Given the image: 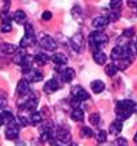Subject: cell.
<instances>
[{
	"instance_id": "obj_1",
	"label": "cell",
	"mask_w": 137,
	"mask_h": 146,
	"mask_svg": "<svg viewBox=\"0 0 137 146\" xmlns=\"http://www.w3.org/2000/svg\"><path fill=\"white\" fill-rule=\"evenodd\" d=\"M134 105L136 102H133L132 100H122L117 104V116L119 120H126L132 116V113L134 112Z\"/></svg>"
},
{
	"instance_id": "obj_2",
	"label": "cell",
	"mask_w": 137,
	"mask_h": 146,
	"mask_svg": "<svg viewBox=\"0 0 137 146\" xmlns=\"http://www.w3.org/2000/svg\"><path fill=\"white\" fill-rule=\"evenodd\" d=\"M107 44H108V37L102 30H95L89 34V46L92 48V51L100 49Z\"/></svg>"
},
{
	"instance_id": "obj_3",
	"label": "cell",
	"mask_w": 137,
	"mask_h": 146,
	"mask_svg": "<svg viewBox=\"0 0 137 146\" xmlns=\"http://www.w3.org/2000/svg\"><path fill=\"white\" fill-rule=\"evenodd\" d=\"M40 46L43 48V49H45L48 52H53L56 49V41L53 40L51 36H48V34H43L41 37H40Z\"/></svg>"
},
{
	"instance_id": "obj_4",
	"label": "cell",
	"mask_w": 137,
	"mask_h": 146,
	"mask_svg": "<svg viewBox=\"0 0 137 146\" xmlns=\"http://www.w3.org/2000/svg\"><path fill=\"white\" fill-rule=\"evenodd\" d=\"M4 135H6V138L8 141H17L18 139V137H19V126H18L15 121L10 123V124H7Z\"/></svg>"
},
{
	"instance_id": "obj_5",
	"label": "cell",
	"mask_w": 137,
	"mask_h": 146,
	"mask_svg": "<svg viewBox=\"0 0 137 146\" xmlns=\"http://www.w3.org/2000/svg\"><path fill=\"white\" fill-rule=\"evenodd\" d=\"M72 97L74 98V100L82 102V101H85V100L89 98V93L85 92V89L84 88H81V86H74V88L72 89Z\"/></svg>"
},
{
	"instance_id": "obj_6",
	"label": "cell",
	"mask_w": 137,
	"mask_h": 146,
	"mask_svg": "<svg viewBox=\"0 0 137 146\" xmlns=\"http://www.w3.org/2000/svg\"><path fill=\"white\" fill-rule=\"evenodd\" d=\"M70 45L76 52H82L84 48V37L81 33H76L72 38H70Z\"/></svg>"
},
{
	"instance_id": "obj_7",
	"label": "cell",
	"mask_w": 137,
	"mask_h": 146,
	"mask_svg": "<svg viewBox=\"0 0 137 146\" xmlns=\"http://www.w3.org/2000/svg\"><path fill=\"white\" fill-rule=\"evenodd\" d=\"M128 55H130L129 51H128V46H115V48H112V51H111V59H112L114 62H117V60L128 56Z\"/></svg>"
},
{
	"instance_id": "obj_8",
	"label": "cell",
	"mask_w": 137,
	"mask_h": 146,
	"mask_svg": "<svg viewBox=\"0 0 137 146\" xmlns=\"http://www.w3.org/2000/svg\"><path fill=\"white\" fill-rule=\"evenodd\" d=\"M25 79H27L29 82H40V81H43V74L39 70L30 68L25 72Z\"/></svg>"
},
{
	"instance_id": "obj_9",
	"label": "cell",
	"mask_w": 137,
	"mask_h": 146,
	"mask_svg": "<svg viewBox=\"0 0 137 146\" xmlns=\"http://www.w3.org/2000/svg\"><path fill=\"white\" fill-rule=\"evenodd\" d=\"M56 138L58 141L63 142V143H69L70 139H72V135H70V131L65 127H59L56 128Z\"/></svg>"
},
{
	"instance_id": "obj_10",
	"label": "cell",
	"mask_w": 137,
	"mask_h": 146,
	"mask_svg": "<svg viewBox=\"0 0 137 146\" xmlns=\"http://www.w3.org/2000/svg\"><path fill=\"white\" fill-rule=\"evenodd\" d=\"M108 23H110L108 17H103V15L95 18L93 22H92V25H93V27H95L96 30H103V29H106V27L108 26Z\"/></svg>"
},
{
	"instance_id": "obj_11",
	"label": "cell",
	"mask_w": 137,
	"mask_h": 146,
	"mask_svg": "<svg viewBox=\"0 0 137 146\" xmlns=\"http://www.w3.org/2000/svg\"><path fill=\"white\" fill-rule=\"evenodd\" d=\"M17 93L19 96H23V97L30 93V83H29L27 79H22V81L18 82V85H17Z\"/></svg>"
},
{
	"instance_id": "obj_12",
	"label": "cell",
	"mask_w": 137,
	"mask_h": 146,
	"mask_svg": "<svg viewBox=\"0 0 137 146\" xmlns=\"http://www.w3.org/2000/svg\"><path fill=\"white\" fill-rule=\"evenodd\" d=\"M59 89H60V83L56 79H49L44 85V92H45L47 94H52L55 92H58Z\"/></svg>"
},
{
	"instance_id": "obj_13",
	"label": "cell",
	"mask_w": 137,
	"mask_h": 146,
	"mask_svg": "<svg viewBox=\"0 0 137 146\" xmlns=\"http://www.w3.org/2000/svg\"><path fill=\"white\" fill-rule=\"evenodd\" d=\"M13 121H15V117H14V115L11 112H8V111H0V123H1V126L3 124H10Z\"/></svg>"
},
{
	"instance_id": "obj_14",
	"label": "cell",
	"mask_w": 137,
	"mask_h": 146,
	"mask_svg": "<svg viewBox=\"0 0 137 146\" xmlns=\"http://www.w3.org/2000/svg\"><path fill=\"white\" fill-rule=\"evenodd\" d=\"M60 76H62V81L63 82L69 83L76 78V71L73 70V68H65V70L60 72Z\"/></svg>"
},
{
	"instance_id": "obj_15",
	"label": "cell",
	"mask_w": 137,
	"mask_h": 146,
	"mask_svg": "<svg viewBox=\"0 0 137 146\" xmlns=\"http://www.w3.org/2000/svg\"><path fill=\"white\" fill-rule=\"evenodd\" d=\"M93 60L96 64L103 66L107 62V56H106L104 52H102V49H96V51H93Z\"/></svg>"
},
{
	"instance_id": "obj_16",
	"label": "cell",
	"mask_w": 137,
	"mask_h": 146,
	"mask_svg": "<svg viewBox=\"0 0 137 146\" xmlns=\"http://www.w3.org/2000/svg\"><path fill=\"white\" fill-rule=\"evenodd\" d=\"M132 55H128V56L122 57V59H119V60H117L115 62V64H117V67L119 68V70H126L129 66L132 64Z\"/></svg>"
},
{
	"instance_id": "obj_17",
	"label": "cell",
	"mask_w": 137,
	"mask_h": 146,
	"mask_svg": "<svg viewBox=\"0 0 137 146\" xmlns=\"http://www.w3.org/2000/svg\"><path fill=\"white\" fill-rule=\"evenodd\" d=\"M13 19L18 23V25H25L26 23V14H25V11H22V10H18V11H15V13L13 14Z\"/></svg>"
},
{
	"instance_id": "obj_18",
	"label": "cell",
	"mask_w": 137,
	"mask_h": 146,
	"mask_svg": "<svg viewBox=\"0 0 137 146\" xmlns=\"http://www.w3.org/2000/svg\"><path fill=\"white\" fill-rule=\"evenodd\" d=\"M0 51L6 55H14L15 52L18 51V48L15 46L14 44H8V42H4V44L0 45Z\"/></svg>"
},
{
	"instance_id": "obj_19",
	"label": "cell",
	"mask_w": 137,
	"mask_h": 146,
	"mask_svg": "<svg viewBox=\"0 0 137 146\" xmlns=\"http://www.w3.org/2000/svg\"><path fill=\"white\" fill-rule=\"evenodd\" d=\"M106 85L103 81H99V79H96V81H92L91 83V89L93 93H96V94H99V93H102L103 90H104Z\"/></svg>"
},
{
	"instance_id": "obj_20",
	"label": "cell",
	"mask_w": 137,
	"mask_h": 146,
	"mask_svg": "<svg viewBox=\"0 0 137 146\" xmlns=\"http://www.w3.org/2000/svg\"><path fill=\"white\" fill-rule=\"evenodd\" d=\"M67 56H66L65 53H55L52 56V62L56 66H66L67 64Z\"/></svg>"
},
{
	"instance_id": "obj_21",
	"label": "cell",
	"mask_w": 137,
	"mask_h": 146,
	"mask_svg": "<svg viewBox=\"0 0 137 146\" xmlns=\"http://www.w3.org/2000/svg\"><path fill=\"white\" fill-rule=\"evenodd\" d=\"M25 56H26V52H25V48H22V49H18V51L14 53V57H13V62L15 64H22V62H23V59H25Z\"/></svg>"
},
{
	"instance_id": "obj_22",
	"label": "cell",
	"mask_w": 137,
	"mask_h": 146,
	"mask_svg": "<svg viewBox=\"0 0 137 146\" xmlns=\"http://www.w3.org/2000/svg\"><path fill=\"white\" fill-rule=\"evenodd\" d=\"M36 42V38H34V36H29V34H25L23 36V38L21 40V48H27V46H30V45H33Z\"/></svg>"
},
{
	"instance_id": "obj_23",
	"label": "cell",
	"mask_w": 137,
	"mask_h": 146,
	"mask_svg": "<svg viewBox=\"0 0 137 146\" xmlns=\"http://www.w3.org/2000/svg\"><path fill=\"white\" fill-rule=\"evenodd\" d=\"M70 117H72L74 121H82L84 120V111L80 108H74L70 113Z\"/></svg>"
},
{
	"instance_id": "obj_24",
	"label": "cell",
	"mask_w": 137,
	"mask_h": 146,
	"mask_svg": "<svg viewBox=\"0 0 137 146\" xmlns=\"http://www.w3.org/2000/svg\"><path fill=\"white\" fill-rule=\"evenodd\" d=\"M122 131V120H115L114 123H111L110 126V133L112 134V135H118V134Z\"/></svg>"
},
{
	"instance_id": "obj_25",
	"label": "cell",
	"mask_w": 137,
	"mask_h": 146,
	"mask_svg": "<svg viewBox=\"0 0 137 146\" xmlns=\"http://www.w3.org/2000/svg\"><path fill=\"white\" fill-rule=\"evenodd\" d=\"M49 62V57L47 56L45 53H37L36 56H34V63L39 64V66H44Z\"/></svg>"
},
{
	"instance_id": "obj_26",
	"label": "cell",
	"mask_w": 137,
	"mask_h": 146,
	"mask_svg": "<svg viewBox=\"0 0 137 146\" xmlns=\"http://www.w3.org/2000/svg\"><path fill=\"white\" fill-rule=\"evenodd\" d=\"M43 121V116L40 112H36V111H33L32 113H30V124H40Z\"/></svg>"
},
{
	"instance_id": "obj_27",
	"label": "cell",
	"mask_w": 137,
	"mask_h": 146,
	"mask_svg": "<svg viewBox=\"0 0 137 146\" xmlns=\"http://www.w3.org/2000/svg\"><path fill=\"white\" fill-rule=\"evenodd\" d=\"M118 70H119V68L117 67V64L111 63V64H108V66H106V70L104 71H106V74H107L108 76H114L118 72Z\"/></svg>"
},
{
	"instance_id": "obj_28",
	"label": "cell",
	"mask_w": 137,
	"mask_h": 146,
	"mask_svg": "<svg viewBox=\"0 0 137 146\" xmlns=\"http://www.w3.org/2000/svg\"><path fill=\"white\" fill-rule=\"evenodd\" d=\"M0 30L3 33H10L13 30V25H11V21H1V26H0Z\"/></svg>"
},
{
	"instance_id": "obj_29",
	"label": "cell",
	"mask_w": 137,
	"mask_h": 146,
	"mask_svg": "<svg viewBox=\"0 0 137 146\" xmlns=\"http://www.w3.org/2000/svg\"><path fill=\"white\" fill-rule=\"evenodd\" d=\"M72 15L76 21H82V17H81V15H82V11H81V8H80L78 6H76L72 10Z\"/></svg>"
},
{
	"instance_id": "obj_30",
	"label": "cell",
	"mask_w": 137,
	"mask_h": 146,
	"mask_svg": "<svg viewBox=\"0 0 137 146\" xmlns=\"http://www.w3.org/2000/svg\"><path fill=\"white\" fill-rule=\"evenodd\" d=\"M18 119H19L21 126H23V127H26V126H29V124H30V117H27L23 112H21V113H19Z\"/></svg>"
},
{
	"instance_id": "obj_31",
	"label": "cell",
	"mask_w": 137,
	"mask_h": 146,
	"mask_svg": "<svg viewBox=\"0 0 137 146\" xmlns=\"http://www.w3.org/2000/svg\"><path fill=\"white\" fill-rule=\"evenodd\" d=\"M96 139H98L99 143H104L106 141H107V133H106L104 130H100V131L96 134Z\"/></svg>"
},
{
	"instance_id": "obj_32",
	"label": "cell",
	"mask_w": 137,
	"mask_h": 146,
	"mask_svg": "<svg viewBox=\"0 0 137 146\" xmlns=\"http://www.w3.org/2000/svg\"><path fill=\"white\" fill-rule=\"evenodd\" d=\"M89 121H91V124H93V126H99L100 124V115L98 112L92 113L91 117H89Z\"/></svg>"
},
{
	"instance_id": "obj_33",
	"label": "cell",
	"mask_w": 137,
	"mask_h": 146,
	"mask_svg": "<svg viewBox=\"0 0 137 146\" xmlns=\"http://www.w3.org/2000/svg\"><path fill=\"white\" fill-rule=\"evenodd\" d=\"M134 34H136V29L134 27H128V29L124 30V37L126 38H133Z\"/></svg>"
},
{
	"instance_id": "obj_34",
	"label": "cell",
	"mask_w": 137,
	"mask_h": 146,
	"mask_svg": "<svg viewBox=\"0 0 137 146\" xmlns=\"http://www.w3.org/2000/svg\"><path fill=\"white\" fill-rule=\"evenodd\" d=\"M81 134L84 135L85 138H92L93 137V131L91 127H82L81 128Z\"/></svg>"
},
{
	"instance_id": "obj_35",
	"label": "cell",
	"mask_w": 137,
	"mask_h": 146,
	"mask_svg": "<svg viewBox=\"0 0 137 146\" xmlns=\"http://www.w3.org/2000/svg\"><path fill=\"white\" fill-rule=\"evenodd\" d=\"M122 6V0H110V7L112 10H119Z\"/></svg>"
},
{
	"instance_id": "obj_36",
	"label": "cell",
	"mask_w": 137,
	"mask_h": 146,
	"mask_svg": "<svg viewBox=\"0 0 137 146\" xmlns=\"http://www.w3.org/2000/svg\"><path fill=\"white\" fill-rule=\"evenodd\" d=\"M119 18H121V14L118 13V10H112V13H111L110 17H108L110 22H115V21H118Z\"/></svg>"
},
{
	"instance_id": "obj_37",
	"label": "cell",
	"mask_w": 137,
	"mask_h": 146,
	"mask_svg": "<svg viewBox=\"0 0 137 146\" xmlns=\"http://www.w3.org/2000/svg\"><path fill=\"white\" fill-rule=\"evenodd\" d=\"M25 34H29V36H34V29L30 23H26L25 25Z\"/></svg>"
},
{
	"instance_id": "obj_38",
	"label": "cell",
	"mask_w": 137,
	"mask_h": 146,
	"mask_svg": "<svg viewBox=\"0 0 137 146\" xmlns=\"http://www.w3.org/2000/svg\"><path fill=\"white\" fill-rule=\"evenodd\" d=\"M41 19L43 21H51L52 19V14L49 13V11H44L43 15H41Z\"/></svg>"
},
{
	"instance_id": "obj_39",
	"label": "cell",
	"mask_w": 137,
	"mask_h": 146,
	"mask_svg": "<svg viewBox=\"0 0 137 146\" xmlns=\"http://www.w3.org/2000/svg\"><path fill=\"white\" fill-rule=\"evenodd\" d=\"M7 105V98L4 96H0V111H3V108H6Z\"/></svg>"
},
{
	"instance_id": "obj_40",
	"label": "cell",
	"mask_w": 137,
	"mask_h": 146,
	"mask_svg": "<svg viewBox=\"0 0 137 146\" xmlns=\"http://www.w3.org/2000/svg\"><path fill=\"white\" fill-rule=\"evenodd\" d=\"M10 3H11V0H4V6H3V8H1V13H8Z\"/></svg>"
},
{
	"instance_id": "obj_41",
	"label": "cell",
	"mask_w": 137,
	"mask_h": 146,
	"mask_svg": "<svg viewBox=\"0 0 137 146\" xmlns=\"http://www.w3.org/2000/svg\"><path fill=\"white\" fill-rule=\"evenodd\" d=\"M117 146H128V141L125 139V138H118Z\"/></svg>"
},
{
	"instance_id": "obj_42",
	"label": "cell",
	"mask_w": 137,
	"mask_h": 146,
	"mask_svg": "<svg viewBox=\"0 0 137 146\" xmlns=\"http://www.w3.org/2000/svg\"><path fill=\"white\" fill-rule=\"evenodd\" d=\"M126 3L130 8H136L137 7V0H126Z\"/></svg>"
},
{
	"instance_id": "obj_43",
	"label": "cell",
	"mask_w": 137,
	"mask_h": 146,
	"mask_svg": "<svg viewBox=\"0 0 137 146\" xmlns=\"http://www.w3.org/2000/svg\"><path fill=\"white\" fill-rule=\"evenodd\" d=\"M17 146H25V142H18V143H17Z\"/></svg>"
},
{
	"instance_id": "obj_44",
	"label": "cell",
	"mask_w": 137,
	"mask_h": 146,
	"mask_svg": "<svg viewBox=\"0 0 137 146\" xmlns=\"http://www.w3.org/2000/svg\"><path fill=\"white\" fill-rule=\"evenodd\" d=\"M134 142H136V143H137V133L134 134Z\"/></svg>"
},
{
	"instance_id": "obj_45",
	"label": "cell",
	"mask_w": 137,
	"mask_h": 146,
	"mask_svg": "<svg viewBox=\"0 0 137 146\" xmlns=\"http://www.w3.org/2000/svg\"><path fill=\"white\" fill-rule=\"evenodd\" d=\"M134 112L137 113V102H136V105H134Z\"/></svg>"
},
{
	"instance_id": "obj_46",
	"label": "cell",
	"mask_w": 137,
	"mask_h": 146,
	"mask_svg": "<svg viewBox=\"0 0 137 146\" xmlns=\"http://www.w3.org/2000/svg\"><path fill=\"white\" fill-rule=\"evenodd\" d=\"M69 146H77V143H74V142H73V143H70Z\"/></svg>"
}]
</instances>
